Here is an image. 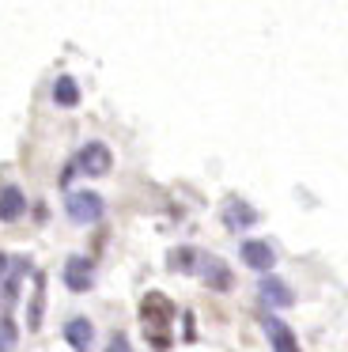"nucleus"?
<instances>
[{
  "instance_id": "obj_1",
  "label": "nucleus",
  "mask_w": 348,
  "mask_h": 352,
  "mask_svg": "<svg viewBox=\"0 0 348 352\" xmlns=\"http://www.w3.org/2000/svg\"><path fill=\"white\" fill-rule=\"evenodd\" d=\"M68 220L72 223H98L106 216V205L98 193H68V205H65Z\"/></svg>"
},
{
  "instance_id": "obj_2",
  "label": "nucleus",
  "mask_w": 348,
  "mask_h": 352,
  "mask_svg": "<svg viewBox=\"0 0 348 352\" xmlns=\"http://www.w3.org/2000/svg\"><path fill=\"white\" fill-rule=\"evenodd\" d=\"M110 167H113V155H110V148L98 144V140L83 144V148H80V155H76V170H83L87 178H102Z\"/></svg>"
},
{
  "instance_id": "obj_3",
  "label": "nucleus",
  "mask_w": 348,
  "mask_h": 352,
  "mask_svg": "<svg viewBox=\"0 0 348 352\" xmlns=\"http://www.w3.org/2000/svg\"><path fill=\"white\" fill-rule=\"evenodd\" d=\"M239 261L250 265L254 273H269V269L276 265V250H272L265 239H246V243L239 246Z\"/></svg>"
},
{
  "instance_id": "obj_4",
  "label": "nucleus",
  "mask_w": 348,
  "mask_h": 352,
  "mask_svg": "<svg viewBox=\"0 0 348 352\" xmlns=\"http://www.w3.org/2000/svg\"><path fill=\"white\" fill-rule=\"evenodd\" d=\"M257 296H261V303H265V307H272V311H284V307H292V303H295L292 284H284L280 276H269V273L261 276V284H257Z\"/></svg>"
},
{
  "instance_id": "obj_5",
  "label": "nucleus",
  "mask_w": 348,
  "mask_h": 352,
  "mask_svg": "<svg viewBox=\"0 0 348 352\" xmlns=\"http://www.w3.org/2000/svg\"><path fill=\"white\" fill-rule=\"evenodd\" d=\"M65 284H68V292H87L91 284H95V265H91V258H68V265H65Z\"/></svg>"
},
{
  "instance_id": "obj_6",
  "label": "nucleus",
  "mask_w": 348,
  "mask_h": 352,
  "mask_svg": "<svg viewBox=\"0 0 348 352\" xmlns=\"http://www.w3.org/2000/svg\"><path fill=\"white\" fill-rule=\"evenodd\" d=\"M265 333H269V341H272V352H299V341H295V333L284 326L280 318H272V314H265Z\"/></svg>"
},
{
  "instance_id": "obj_7",
  "label": "nucleus",
  "mask_w": 348,
  "mask_h": 352,
  "mask_svg": "<svg viewBox=\"0 0 348 352\" xmlns=\"http://www.w3.org/2000/svg\"><path fill=\"white\" fill-rule=\"evenodd\" d=\"M140 318L148 322V326H166V322L174 318V311H171V303H166L159 292H148L144 303H140Z\"/></svg>"
},
{
  "instance_id": "obj_8",
  "label": "nucleus",
  "mask_w": 348,
  "mask_h": 352,
  "mask_svg": "<svg viewBox=\"0 0 348 352\" xmlns=\"http://www.w3.org/2000/svg\"><path fill=\"white\" fill-rule=\"evenodd\" d=\"M23 212H27V197H23V190L19 186H4V190H0V220L15 223V220H23Z\"/></svg>"
},
{
  "instance_id": "obj_9",
  "label": "nucleus",
  "mask_w": 348,
  "mask_h": 352,
  "mask_svg": "<svg viewBox=\"0 0 348 352\" xmlns=\"http://www.w3.org/2000/svg\"><path fill=\"white\" fill-rule=\"evenodd\" d=\"M224 223L239 235V231H246V228H254L257 223V212L246 205V201H227V208H224Z\"/></svg>"
},
{
  "instance_id": "obj_10",
  "label": "nucleus",
  "mask_w": 348,
  "mask_h": 352,
  "mask_svg": "<svg viewBox=\"0 0 348 352\" xmlns=\"http://www.w3.org/2000/svg\"><path fill=\"white\" fill-rule=\"evenodd\" d=\"M65 337L76 352H91V344H95V326H91L87 318H72L65 326Z\"/></svg>"
},
{
  "instance_id": "obj_11",
  "label": "nucleus",
  "mask_w": 348,
  "mask_h": 352,
  "mask_svg": "<svg viewBox=\"0 0 348 352\" xmlns=\"http://www.w3.org/2000/svg\"><path fill=\"white\" fill-rule=\"evenodd\" d=\"M201 276L212 288H231V273H227L224 261H216V258H201Z\"/></svg>"
},
{
  "instance_id": "obj_12",
  "label": "nucleus",
  "mask_w": 348,
  "mask_h": 352,
  "mask_svg": "<svg viewBox=\"0 0 348 352\" xmlns=\"http://www.w3.org/2000/svg\"><path fill=\"white\" fill-rule=\"evenodd\" d=\"M53 102H57V107H76V102H80V87H76L72 76H61L57 84H53Z\"/></svg>"
},
{
  "instance_id": "obj_13",
  "label": "nucleus",
  "mask_w": 348,
  "mask_h": 352,
  "mask_svg": "<svg viewBox=\"0 0 348 352\" xmlns=\"http://www.w3.org/2000/svg\"><path fill=\"white\" fill-rule=\"evenodd\" d=\"M30 273V261H12L8 269V280H4V303H15L19 299V276Z\"/></svg>"
},
{
  "instance_id": "obj_14",
  "label": "nucleus",
  "mask_w": 348,
  "mask_h": 352,
  "mask_svg": "<svg viewBox=\"0 0 348 352\" xmlns=\"http://www.w3.org/2000/svg\"><path fill=\"white\" fill-rule=\"evenodd\" d=\"M45 280H42V273L34 276V299H30V314H27V326L30 329H42V307H45Z\"/></svg>"
},
{
  "instance_id": "obj_15",
  "label": "nucleus",
  "mask_w": 348,
  "mask_h": 352,
  "mask_svg": "<svg viewBox=\"0 0 348 352\" xmlns=\"http://www.w3.org/2000/svg\"><path fill=\"white\" fill-rule=\"evenodd\" d=\"M15 337H19L15 322L12 318H0V352H12L15 349Z\"/></svg>"
},
{
  "instance_id": "obj_16",
  "label": "nucleus",
  "mask_w": 348,
  "mask_h": 352,
  "mask_svg": "<svg viewBox=\"0 0 348 352\" xmlns=\"http://www.w3.org/2000/svg\"><path fill=\"white\" fill-rule=\"evenodd\" d=\"M189 261H201V258H197V250H174L171 254V269H182V273H186V269H193Z\"/></svg>"
},
{
  "instance_id": "obj_17",
  "label": "nucleus",
  "mask_w": 348,
  "mask_h": 352,
  "mask_svg": "<svg viewBox=\"0 0 348 352\" xmlns=\"http://www.w3.org/2000/svg\"><path fill=\"white\" fill-rule=\"evenodd\" d=\"M110 352H133V349H129V337L125 333H113L110 337Z\"/></svg>"
},
{
  "instance_id": "obj_18",
  "label": "nucleus",
  "mask_w": 348,
  "mask_h": 352,
  "mask_svg": "<svg viewBox=\"0 0 348 352\" xmlns=\"http://www.w3.org/2000/svg\"><path fill=\"white\" fill-rule=\"evenodd\" d=\"M4 273H8V258L0 254V276H4Z\"/></svg>"
}]
</instances>
